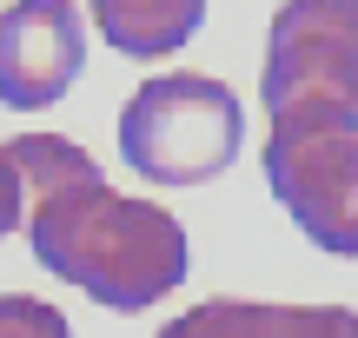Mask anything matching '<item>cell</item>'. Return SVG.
Here are the masks:
<instances>
[{
	"mask_svg": "<svg viewBox=\"0 0 358 338\" xmlns=\"http://www.w3.org/2000/svg\"><path fill=\"white\" fill-rule=\"evenodd\" d=\"M0 153L27 193V246L53 279L106 312H146L186 279V233L166 206L120 193L87 146L60 133H20Z\"/></svg>",
	"mask_w": 358,
	"mask_h": 338,
	"instance_id": "obj_1",
	"label": "cell"
},
{
	"mask_svg": "<svg viewBox=\"0 0 358 338\" xmlns=\"http://www.w3.org/2000/svg\"><path fill=\"white\" fill-rule=\"evenodd\" d=\"M245 106L213 73H153L120 106V159L153 186H206L239 159Z\"/></svg>",
	"mask_w": 358,
	"mask_h": 338,
	"instance_id": "obj_2",
	"label": "cell"
},
{
	"mask_svg": "<svg viewBox=\"0 0 358 338\" xmlns=\"http://www.w3.org/2000/svg\"><path fill=\"white\" fill-rule=\"evenodd\" d=\"M272 126H358V0H285L259 80Z\"/></svg>",
	"mask_w": 358,
	"mask_h": 338,
	"instance_id": "obj_3",
	"label": "cell"
},
{
	"mask_svg": "<svg viewBox=\"0 0 358 338\" xmlns=\"http://www.w3.org/2000/svg\"><path fill=\"white\" fill-rule=\"evenodd\" d=\"M266 186L319 252L358 259V133L285 119L266 140Z\"/></svg>",
	"mask_w": 358,
	"mask_h": 338,
	"instance_id": "obj_4",
	"label": "cell"
},
{
	"mask_svg": "<svg viewBox=\"0 0 358 338\" xmlns=\"http://www.w3.org/2000/svg\"><path fill=\"white\" fill-rule=\"evenodd\" d=\"M87 66V20L73 0H13L0 13V106L40 113L66 100Z\"/></svg>",
	"mask_w": 358,
	"mask_h": 338,
	"instance_id": "obj_5",
	"label": "cell"
},
{
	"mask_svg": "<svg viewBox=\"0 0 358 338\" xmlns=\"http://www.w3.org/2000/svg\"><path fill=\"white\" fill-rule=\"evenodd\" d=\"M159 338H358L345 305H259V299H206L179 312Z\"/></svg>",
	"mask_w": 358,
	"mask_h": 338,
	"instance_id": "obj_6",
	"label": "cell"
},
{
	"mask_svg": "<svg viewBox=\"0 0 358 338\" xmlns=\"http://www.w3.org/2000/svg\"><path fill=\"white\" fill-rule=\"evenodd\" d=\"M206 20V0H93V27L127 60H166Z\"/></svg>",
	"mask_w": 358,
	"mask_h": 338,
	"instance_id": "obj_7",
	"label": "cell"
},
{
	"mask_svg": "<svg viewBox=\"0 0 358 338\" xmlns=\"http://www.w3.org/2000/svg\"><path fill=\"white\" fill-rule=\"evenodd\" d=\"M0 338H73L60 305L27 299V292H0Z\"/></svg>",
	"mask_w": 358,
	"mask_h": 338,
	"instance_id": "obj_8",
	"label": "cell"
},
{
	"mask_svg": "<svg viewBox=\"0 0 358 338\" xmlns=\"http://www.w3.org/2000/svg\"><path fill=\"white\" fill-rule=\"evenodd\" d=\"M20 199H27V193H20V172H13V159L0 153V239L20 226Z\"/></svg>",
	"mask_w": 358,
	"mask_h": 338,
	"instance_id": "obj_9",
	"label": "cell"
}]
</instances>
